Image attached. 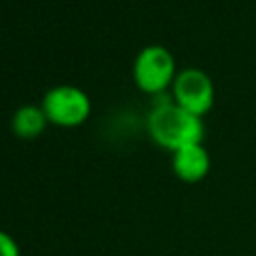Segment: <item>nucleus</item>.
I'll return each instance as SVG.
<instances>
[{
    "instance_id": "f03ea898",
    "label": "nucleus",
    "mask_w": 256,
    "mask_h": 256,
    "mask_svg": "<svg viewBox=\"0 0 256 256\" xmlns=\"http://www.w3.org/2000/svg\"><path fill=\"white\" fill-rule=\"evenodd\" d=\"M176 60L174 54L162 44L144 46L132 64V76L140 90L148 94H162L168 86H172L176 78Z\"/></svg>"
},
{
    "instance_id": "39448f33",
    "label": "nucleus",
    "mask_w": 256,
    "mask_h": 256,
    "mask_svg": "<svg viewBox=\"0 0 256 256\" xmlns=\"http://www.w3.org/2000/svg\"><path fill=\"white\" fill-rule=\"evenodd\" d=\"M172 170L178 180L186 184H196L204 180L210 172V154L202 146V142L184 146L172 152Z\"/></svg>"
},
{
    "instance_id": "f257e3e1",
    "label": "nucleus",
    "mask_w": 256,
    "mask_h": 256,
    "mask_svg": "<svg viewBox=\"0 0 256 256\" xmlns=\"http://www.w3.org/2000/svg\"><path fill=\"white\" fill-rule=\"evenodd\" d=\"M148 134L158 146L176 152L184 146L202 142L204 122L200 116L178 106L172 96L160 98V94H156L148 114Z\"/></svg>"
},
{
    "instance_id": "7ed1b4c3",
    "label": "nucleus",
    "mask_w": 256,
    "mask_h": 256,
    "mask_svg": "<svg viewBox=\"0 0 256 256\" xmlns=\"http://www.w3.org/2000/svg\"><path fill=\"white\" fill-rule=\"evenodd\" d=\"M48 122L58 126H78L92 110L90 96L74 84H54L50 86L40 102Z\"/></svg>"
},
{
    "instance_id": "20e7f679",
    "label": "nucleus",
    "mask_w": 256,
    "mask_h": 256,
    "mask_svg": "<svg viewBox=\"0 0 256 256\" xmlns=\"http://www.w3.org/2000/svg\"><path fill=\"white\" fill-rule=\"evenodd\" d=\"M172 98L178 106L202 118L214 104V82L200 68H184L172 82Z\"/></svg>"
},
{
    "instance_id": "0eeeda50",
    "label": "nucleus",
    "mask_w": 256,
    "mask_h": 256,
    "mask_svg": "<svg viewBox=\"0 0 256 256\" xmlns=\"http://www.w3.org/2000/svg\"><path fill=\"white\" fill-rule=\"evenodd\" d=\"M0 256H20L18 242L4 230H0Z\"/></svg>"
},
{
    "instance_id": "423d86ee",
    "label": "nucleus",
    "mask_w": 256,
    "mask_h": 256,
    "mask_svg": "<svg viewBox=\"0 0 256 256\" xmlns=\"http://www.w3.org/2000/svg\"><path fill=\"white\" fill-rule=\"evenodd\" d=\"M48 124V118L42 110V106L38 104H22L20 108H16V112L12 114L10 120V128L16 136L20 138H36L44 132Z\"/></svg>"
}]
</instances>
